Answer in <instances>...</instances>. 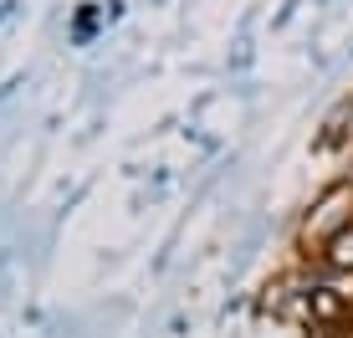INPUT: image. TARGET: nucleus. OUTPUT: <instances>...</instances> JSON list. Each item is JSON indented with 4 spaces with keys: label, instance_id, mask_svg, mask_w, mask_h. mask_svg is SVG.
Masks as SVG:
<instances>
[{
    "label": "nucleus",
    "instance_id": "nucleus-1",
    "mask_svg": "<svg viewBox=\"0 0 353 338\" xmlns=\"http://www.w3.org/2000/svg\"><path fill=\"white\" fill-rule=\"evenodd\" d=\"M333 261H338V267H353V231H343L333 241Z\"/></svg>",
    "mask_w": 353,
    "mask_h": 338
}]
</instances>
